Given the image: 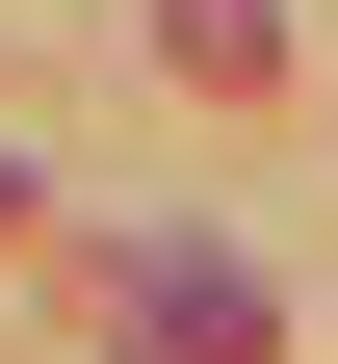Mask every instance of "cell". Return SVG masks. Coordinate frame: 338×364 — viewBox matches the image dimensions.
Instances as JSON below:
<instances>
[{"mask_svg":"<svg viewBox=\"0 0 338 364\" xmlns=\"http://www.w3.org/2000/svg\"><path fill=\"white\" fill-rule=\"evenodd\" d=\"M286 312H260V260H208V235H157L130 260V364H260Z\"/></svg>","mask_w":338,"mask_h":364,"instance_id":"1","label":"cell"},{"mask_svg":"<svg viewBox=\"0 0 338 364\" xmlns=\"http://www.w3.org/2000/svg\"><path fill=\"white\" fill-rule=\"evenodd\" d=\"M157 53L182 78H286V0H157Z\"/></svg>","mask_w":338,"mask_h":364,"instance_id":"2","label":"cell"}]
</instances>
